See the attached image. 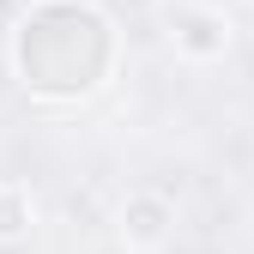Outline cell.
I'll return each instance as SVG.
<instances>
[{
  "label": "cell",
  "mask_w": 254,
  "mask_h": 254,
  "mask_svg": "<svg viewBox=\"0 0 254 254\" xmlns=\"http://www.w3.org/2000/svg\"><path fill=\"white\" fill-rule=\"evenodd\" d=\"M12 67L37 97H91L115 67V24L85 0H37L12 30Z\"/></svg>",
  "instance_id": "6da1fadb"
},
{
  "label": "cell",
  "mask_w": 254,
  "mask_h": 254,
  "mask_svg": "<svg viewBox=\"0 0 254 254\" xmlns=\"http://www.w3.org/2000/svg\"><path fill=\"white\" fill-rule=\"evenodd\" d=\"M170 43L182 55H194V61H218L230 49V18L218 6H206V0H182L170 12Z\"/></svg>",
  "instance_id": "7a4b0ae2"
},
{
  "label": "cell",
  "mask_w": 254,
  "mask_h": 254,
  "mask_svg": "<svg viewBox=\"0 0 254 254\" xmlns=\"http://www.w3.org/2000/svg\"><path fill=\"white\" fill-rule=\"evenodd\" d=\"M170 230H176V206L164 194H151V188L127 194V206H121V242L127 248H164Z\"/></svg>",
  "instance_id": "3957f363"
},
{
  "label": "cell",
  "mask_w": 254,
  "mask_h": 254,
  "mask_svg": "<svg viewBox=\"0 0 254 254\" xmlns=\"http://www.w3.org/2000/svg\"><path fill=\"white\" fill-rule=\"evenodd\" d=\"M18 236H30V200L0 182V242H18Z\"/></svg>",
  "instance_id": "277c9868"
}]
</instances>
